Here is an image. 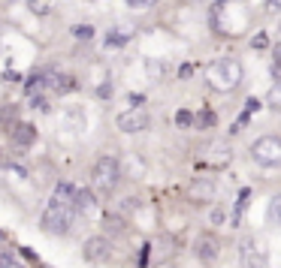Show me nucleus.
<instances>
[{
    "label": "nucleus",
    "instance_id": "6ab92c4d",
    "mask_svg": "<svg viewBox=\"0 0 281 268\" xmlns=\"http://www.w3.org/2000/svg\"><path fill=\"white\" fill-rule=\"evenodd\" d=\"M94 33H97V30H94L91 24H76V27H73V36H76V39H91Z\"/></svg>",
    "mask_w": 281,
    "mask_h": 268
},
{
    "label": "nucleus",
    "instance_id": "f8f14e48",
    "mask_svg": "<svg viewBox=\"0 0 281 268\" xmlns=\"http://www.w3.org/2000/svg\"><path fill=\"white\" fill-rule=\"evenodd\" d=\"M33 139H36V127H33V124H15V130H12V142H15L18 148L33 145Z\"/></svg>",
    "mask_w": 281,
    "mask_h": 268
},
{
    "label": "nucleus",
    "instance_id": "72a5a7b5",
    "mask_svg": "<svg viewBox=\"0 0 281 268\" xmlns=\"http://www.w3.org/2000/svg\"><path fill=\"white\" fill-rule=\"evenodd\" d=\"M3 121H6V115H3V109H0V124H3Z\"/></svg>",
    "mask_w": 281,
    "mask_h": 268
},
{
    "label": "nucleus",
    "instance_id": "4be33fe9",
    "mask_svg": "<svg viewBox=\"0 0 281 268\" xmlns=\"http://www.w3.org/2000/svg\"><path fill=\"white\" fill-rule=\"evenodd\" d=\"M124 42H127V36L118 33V30H112V33L106 36V45H109V48H118V45H124Z\"/></svg>",
    "mask_w": 281,
    "mask_h": 268
},
{
    "label": "nucleus",
    "instance_id": "423d86ee",
    "mask_svg": "<svg viewBox=\"0 0 281 268\" xmlns=\"http://www.w3.org/2000/svg\"><path fill=\"white\" fill-rule=\"evenodd\" d=\"M148 124H151V118H148V112L139 109V106L118 115V130H121V133H142V130H148Z\"/></svg>",
    "mask_w": 281,
    "mask_h": 268
},
{
    "label": "nucleus",
    "instance_id": "f03ea898",
    "mask_svg": "<svg viewBox=\"0 0 281 268\" xmlns=\"http://www.w3.org/2000/svg\"><path fill=\"white\" fill-rule=\"evenodd\" d=\"M121 178V166L115 157H100L94 166H91V187L97 193H112L115 184Z\"/></svg>",
    "mask_w": 281,
    "mask_h": 268
},
{
    "label": "nucleus",
    "instance_id": "1a4fd4ad",
    "mask_svg": "<svg viewBox=\"0 0 281 268\" xmlns=\"http://www.w3.org/2000/svg\"><path fill=\"white\" fill-rule=\"evenodd\" d=\"M76 196H79V190H76L70 181H61V184L54 187L51 205H58V208H70V211H73V205H76Z\"/></svg>",
    "mask_w": 281,
    "mask_h": 268
},
{
    "label": "nucleus",
    "instance_id": "0eeeda50",
    "mask_svg": "<svg viewBox=\"0 0 281 268\" xmlns=\"http://www.w3.org/2000/svg\"><path fill=\"white\" fill-rule=\"evenodd\" d=\"M82 256H85V262H106V259L112 256V244H109L103 235H94V238L85 241Z\"/></svg>",
    "mask_w": 281,
    "mask_h": 268
},
{
    "label": "nucleus",
    "instance_id": "2eb2a0df",
    "mask_svg": "<svg viewBox=\"0 0 281 268\" xmlns=\"http://www.w3.org/2000/svg\"><path fill=\"white\" fill-rule=\"evenodd\" d=\"M191 193H194V199H212L215 187H212V181H194L191 184Z\"/></svg>",
    "mask_w": 281,
    "mask_h": 268
},
{
    "label": "nucleus",
    "instance_id": "2f4dec72",
    "mask_svg": "<svg viewBox=\"0 0 281 268\" xmlns=\"http://www.w3.org/2000/svg\"><path fill=\"white\" fill-rule=\"evenodd\" d=\"M275 60L281 63V45H275Z\"/></svg>",
    "mask_w": 281,
    "mask_h": 268
},
{
    "label": "nucleus",
    "instance_id": "6e6552de",
    "mask_svg": "<svg viewBox=\"0 0 281 268\" xmlns=\"http://www.w3.org/2000/svg\"><path fill=\"white\" fill-rule=\"evenodd\" d=\"M79 87V81L73 78V75H67V72H58V69H48L45 72V91H51V94H70V91H76Z\"/></svg>",
    "mask_w": 281,
    "mask_h": 268
},
{
    "label": "nucleus",
    "instance_id": "20e7f679",
    "mask_svg": "<svg viewBox=\"0 0 281 268\" xmlns=\"http://www.w3.org/2000/svg\"><path fill=\"white\" fill-rule=\"evenodd\" d=\"M73 217H76V214H73L70 208L48 205V208L42 211V217H39V226H42V232H48V235H67Z\"/></svg>",
    "mask_w": 281,
    "mask_h": 268
},
{
    "label": "nucleus",
    "instance_id": "412c9836",
    "mask_svg": "<svg viewBox=\"0 0 281 268\" xmlns=\"http://www.w3.org/2000/svg\"><path fill=\"white\" fill-rule=\"evenodd\" d=\"M215 121H218V118H215L209 109H206V112H200V115L194 118V124H197V127H215Z\"/></svg>",
    "mask_w": 281,
    "mask_h": 268
},
{
    "label": "nucleus",
    "instance_id": "39448f33",
    "mask_svg": "<svg viewBox=\"0 0 281 268\" xmlns=\"http://www.w3.org/2000/svg\"><path fill=\"white\" fill-rule=\"evenodd\" d=\"M239 262L242 268H266L269 262V250L260 238H245L239 244Z\"/></svg>",
    "mask_w": 281,
    "mask_h": 268
},
{
    "label": "nucleus",
    "instance_id": "dca6fc26",
    "mask_svg": "<svg viewBox=\"0 0 281 268\" xmlns=\"http://www.w3.org/2000/svg\"><path fill=\"white\" fill-rule=\"evenodd\" d=\"M54 3H58V0H27V9H30L33 15H48V12L54 9Z\"/></svg>",
    "mask_w": 281,
    "mask_h": 268
},
{
    "label": "nucleus",
    "instance_id": "c85d7f7f",
    "mask_svg": "<svg viewBox=\"0 0 281 268\" xmlns=\"http://www.w3.org/2000/svg\"><path fill=\"white\" fill-rule=\"evenodd\" d=\"M130 6H154V0H127Z\"/></svg>",
    "mask_w": 281,
    "mask_h": 268
},
{
    "label": "nucleus",
    "instance_id": "f257e3e1",
    "mask_svg": "<svg viewBox=\"0 0 281 268\" xmlns=\"http://www.w3.org/2000/svg\"><path fill=\"white\" fill-rule=\"evenodd\" d=\"M242 63L236 60V57H218V60H212L209 66H206V81L215 87V91H233V87H239V81H242Z\"/></svg>",
    "mask_w": 281,
    "mask_h": 268
},
{
    "label": "nucleus",
    "instance_id": "9d476101",
    "mask_svg": "<svg viewBox=\"0 0 281 268\" xmlns=\"http://www.w3.org/2000/svg\"><path fill=\"white\" fill-rule=\"evenodd\" d=\"M73 214H76V217H85V220H91V217L97 214V202H94V193H88V190H82V193L76 196V205H73Z\"/></svg>",
    "mask_w": 281,
    "mask_h": 268
},
{
    "label": "nucleus",
    "instance_id": "aec40b11",
    "mask_svg": "<svg viewBox=\"0 0 281 268\" xmlns=\"http://www.w3.org/2000/svg\"><path fill=\"white\" fill-rule=\"evenodd\" d=\"M176 124H179V127H194V112H191V109H179Z\"/></svg>",
    "mask_w": 281,
    "mask_h": 268
},
{
    "label": "nucleus",
    "instance_id": "5701e85b",
    "mask_svg": "<svg viewBox=\"0 0 281 268\" xmlns=\"http://www.w3.org/2000/svg\"><path fill=\"white\" fill-rule=\"evenodd\" d=\"M269 45V36H266V30L263 33H257L254 39H251V48H266Z\"/></svg>",
    "mask_w": 281,
    "mask_h": 268
},
{
    "label": "nucleus",
    "instance_id": "cd10ccee",
    "mask_svg": "<svg viewBox=\"0 0 281 268\" xmlns=\"http://www.w3.org/2000/svg\"><path fill=\"white\" fill-rule=\"evenodd\" d=\"M191 72H194V66H191V63H185V66H182V69H179V75H182V78H188V75H191Z\"/></svg>",
    "mask_w": 281,
    "mask_h": 268
},
{
    "label": "nucleus",
    "instance_id": "9b49d317",
    "mask_svg": "<svg viewBox=\"0 0 281 268\" xmlns=\"http://www.w3.org/2000/svg\"><path fill=\"white\" fill-rule=\"evenodd\" d=\"M197 253H200V259H203V262H215V259H218V253H221L218 238L203 235V238H200V244H197Z\"/></svg>",
    "mask_w": 281,
    "mask_h": 268
},
{
    "label": "nucleus",
    "instance_id": "7ed1b4c3",
    "mask_svg": "<svg viewBox=\"0 0 281 268\" xmlns=\"http://www.w3.org/2000/svg\"><path fill=\"white\" fill-rule=\"evenodd\" d=\"M251 157L257 166H266V169H275L281 166V139L278 136H263L251 145Z\"/></svg>",
    "mask_w": 281,
    "mask_h": 268
},
{
    "label": "nucleus",
    "instance_id": "4468645a",
    "mask_svg": "<svg viewBox=\"0 0 281 268\" xmlns=\"http://www.w3.org/2000/svg\"><path fill=\"white\" fill-rule=\"evenodd\" d=\"M64 127L73 130V133H82V130H85V118H82V112H64Z\"/></svg>",
    "mask_w": 281,
    "mask_h": 268
},
{
    "label": "nucleus",
    "instance_id": "a211bd4d",
    "mask_svg": "<svg viewBox=\"0 0 281 268\" xmlns=\"http://www.w3.org/2000/svg\"><path fill=\"white\" fill-rule=\"evenodd\" d=\"M266 103H269V109H278V112H281V81H275V84L269 87Z\"/></svg>",
    "mask_w": 281,
    "mask_h": 268
},
{
    "label": "nucleus",
    "instance_id": "a878e982",
    "mask_svg": "<svg viewBox=\"0 0 281 268\" xmlns=\"http://www.w3.org/2000/svg\"><path fill=\"white\" fill-rule=\"evenodd\" d=\"M212 223H215V226L224 223V208H215V211H212Z\"/></svg>",
    "mask_w": 281,
    "mask_h": 268
},
{
    "label": "nucleus",
    "instance_id": "bb28decb",
    "mask_svg": "<svg viewBox=\"0 0 281 268\" xmlns=\"http://www.w3.org/2000/svg\"><path fill=\"white\" fill-rule=\"evenodd\" d=\"M266 12H281V0H266Z\"/></svg>",
    "mask_w": 281,
    "mask_h": 268
},
{
    "label": "nucleus",
    "instance_id": "c756f323",
    "mask_svg": "<svg viewBox=\"0 0 281 268\" xmlns=\"http://www.w3.org/2000/svg\"><path fill=\"white\" fill-rule=\"evenodd\" d=\"M0 268H15V265H12V259H9V256H3V253H0Z\"/></svg>",
    "mask_w": 281,
    "mask_h": 268
},
{
    "label": "nucleus",
    "instance_id": "ddd939ff",
    "mask_svg": "<svg viewBox=\"0 0 281 268\" xmlns=\"http://www.w3.org/2000/svg\"><path fill=\"white\" fill-rule=\"evenodd\" d=\"M42 87H45V75H42V72H33V75L24 81V94H27L30 100H33V97H39V91H42Z\"/></svg>",
    "mask_w": 281,
    "mask_h": 268
},
{
    "label": "nucleus",
    "instance_id": "b1692460",
    "mask_svg": "<svg viewBox=\"0 0 281 268\" xmlns=\"http://www.w3.org/2000/svg\"><path fill=\"white\" fill-rule=\"evenodd\" d=\"M30 103H33V109H36V112H48V100H45L42 94H39V97H33Z\"/></svg>",
    "mask_w": 281,
    "mask_h": 268
},
{
    "label": "nucleus",
    "instance_id": "f3484780",
    "mask_svg": "<svg viewBox=\"0 0 281 268\" xmlns=\"http://www.w3.org/2000/svg\"><path fill=\"white\" fill-rule=\"evenodd\" d=\"M266 220H269L272 226H281V193L269 202V208H266Z\"/></svg>",
    "mask_w": 281,
    "mask_h": 268
},
{
    "label": "nucleus",
    "instance_id": "393cba45",
    "mask_svg": "<svg viewBox=\"0 0 281 268\" xmlns=\"http://www.w3.org/2000/svg\"><path fill=\"white\" fill-rule=\"evenodd\" d=\"M248 199H251V190H242V193H239V199H236V208H239V211H245V208H248Z\"/></svg>",
    "mask_w": 281,
    "mask_h": 268
},
{
    "label": "nucleus",
    "instance_id": "7c9ffc66",
    "mask_svg": "<svg viewBox=\"0 0 281 268\" xmlns=\"http://www.w3.org/2000/svg\"><path fill=\"white\" fill-rule=\"evenodd\" d=\"M257 109H260V103H257V100L251 97V100H248V115H251V112H257Z\"/></svg>",
    "mask_w": 281,
    "mask_h": 268
},
{
    "label": "nucleus",
    "instance_id": "473e14b6",
    "mask_svg": "<svg viewBox=\"0 0 281 268\" xmlns=\"http://www.w3.org/2000/svg\"><path fill=\"white\" fill-rule=\"evenodd\" d=\"M154 268H176L173 262H160V265H154Z\"/></svg>",
    "mask_w": 281,
    "mask_h": 268
}]
</instances>
